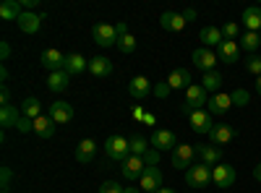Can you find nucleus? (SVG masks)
Instances as JSON below:
<instances>
[{"instance_id":"39448f33","label":"nucleus","mask_w":261,"mask_h":193,"mask_svg":"<svg viewBox=\"0 0 261 193\" xmlns=\"http://www.w3.org/2000/svg\"><path fill=\"white\" fill-rule=\"evenodd\" d=\"M212 183L217 188H230L235 183V167L227 162H220L217 167H212Z\"/></svg>"},{"instance_id":"6e6552de","label":"nucleus","mask_w":261,"mask_h":193,"mask_svg":"<svg viewBox=\"0 0 261 193\" xmlns=\"http://www.w3.org/2000/svg\"><path fill=\"white\" fill-rule=\"evenodd\" d=\"M92 37H94V42L99 47H113V45H118V39H120L115 26H110V24H97L92 29Z\"/></svg>"},{"instance_id":"13d9d810","label":"nucleus","mask_w":261,"mask_h":193,"mask_svg":"<svg viewBox=\"0 0 261 193\" xmlns=\"http://www.w3.org/2000/svg\"><path fill=\"white\" fill-rule=\"evenodd\" d=\"M258 34H261V32H258Z\"/></svg>"},{"instance_id":"a878e982","label":"nucleus","mask_w":261,"mask_h":193,"mask_svg":"<svg viewBox=\"0 0 261 193\" xmlns=\"http://www.w3.org/2000/svg\"><path fill=\"white\" fill-rule=\"evenodd\" d=\"M24 8H21V0H3L0 3V18L3 21H18Z\"/></svg>"},{"instance_id":"a211bd4d","label":"nucleus","mask_w":261,"mask_h":193,"mask_svg":"<svg viewBox=\"0 0 261 193\" xmlns=\"http://www.w3.org/2000/svg\"><path fill=\"white\" fill-rule=\"evenodd\" d=\"M68 76H79L84 71H89V60H84L81 52H71V55H65V68H63Z\"/></svg>"},{"instance_id":"0eeeda50","label":"nucleus","mask_w":261,"mask_h":193,"mask_svg":"<svg viewBox=\"0 0 261 193\" xmlns=\"http://www.w3.org/2000/svg\"><path fill=\"white\" fill-rule=\"evenodd\" d=\"M149 144H151V149H157V152H170V149L178 146V136L172 133V131H165V128H160V131L151 133Z\"/></svg>"},{"instance_id":"ea45409f","label":"nucleus","mask_w":261,"mask_h":193,"mask_svg":"<svg viewBox=\"0 0 261 193\" xmlns=\"http://www.w3.org/2000/svg\"><path fill=\"white\" fill-rule=\"evenodd\" d=\"M99 193H125V188H120V183H115V180H105L99 185Z\"/></svg>"},{"instance_id":"3c124183","label":"nucleus","mask_w":261,"mask_h":193,"mask_svg":"<svg viewBox=\"0 0 261 193\" xmlns=\"http://www.w3.org/2000/svg\"><path fill=\"white\" fill-rule=\"evenodd\" d=\"M183 18H186V21H191V18H196V11H191V8H188V11H183Z\"/></svg>"},{"instance_id":"6e6d98bb","label":"nucleus","mask_w":261,"mask_h":193,"mask_svg":"<svg viewBox=\"0 0 261 193\" xmlns=\"http://www.w3.org/2000/svg\"><path fill=\"white\" fill-rule=\"evenodd\" d=\"M157 193H178V190H172V188H162V190H157Z\"/></svg>"},{"instance_id":"603ef678","label":"nucleus","mask_w":261,"mask_h":193,"mask_svg":"<svg viewBox=\"0 0 261 193\" xmlns=\"http://www.w3.org/2000/svg\"><path fill=\"white\" fill-rule=\"evenodd\" d=\"M253 178L261 183V164H256V167H253Z\"/></svg>"},{"instance_id":"2eb2a0df","label":"nucleus","mask_w":261,"mask_h":193,"mask_svg":"<svg viewBox=\"0 0 261 193\" xmlns=\"http://www.w3.org/2000/svg\"><path fill=\"white\" fill-rule=\"evenodd\" d=\"M196 154H199V159H201V164H206V167H217L222 162V149L220 146H214V144H209V146H196Z\"/></svg>"},{"instance_id":"412c9836","label":"nucleus","mask_w":261,"mask_h":193,"mask_svg":"<svg viewBox=\"0 0 261 193\" xmlns=\"http://www.w3.org/2000/svg\"><path fill=\"white\" fill-rule=\"evenodd\" d=\"M232 107V97L230 94H214L212 99H209V104H206V110H209V115H225L227 110Z\"/></svg>"},{"instance_id":"a18cd8bd","label":"nucleus","mask_w":261,"mask_h":193,"mask_svg":"<svg viewBox=\"0 0 261 193\" xmlns=\"http://www.w3.org/2000/svg\"><path fill=\"white\" fill-rule=\"evenodd\" d=\"M115 32H118V37H125V34H130V32H128V24H125V21H120V24H115Z\"/></svg>"},{"instance_id":"473e14b6","label":"nucleus","mask_w":261,"mask_h":193,"mask_svg":"<svg viewBox=\"0 0 261 193\" xmlns=\"http://www.w3.org/2000/svg\"><path fill=\"white\" fill-rule=\"evenodd\" d=\"M128 144H130V154H134V157H144V154L149 152V146H151L144 136H134V139H128Z\"/></svg>"},{"instance_id":"c03bdc74","label":"nucleus","mask_w":261,"mask_h":193,"mask_svg":"<svg viewBox=\"0 0 261 193\" xmlns=\"http://www.w3.org/2000/svg\"><path fill=\"white\" fill-rule=\"evenodd\" d=\"M0 58H3V60L11 58V45H8V42H0Z\"/></svg>"},{"instance_id":"393cba45","label":"nucleus","mask_w":261,"mask_h":193,"mask_svg":"<svg viewBox=\"0 0 261 193\" xmlns=\"http://www.w3.org/2000/svg\"><path fill=\"white\" fill-rule=\"evenodd\" d=\"M243 24H246V32H261V6H248L243 11Z\"/></svg>"},{"instance_id":"c756f323","label":"nucleus","mask_w":261,"mask_h":193,"mask_svg":"<svg viewBox=\"0 0 261 193\" xmlns=\"http://www.w3.org/2000/svg\"><path fill=\"white\" fill-rule=\"evenodd\" d=\"M34 133H37L39 139H53V136H55V123H53V118H50V115H39V118L34 120Z\"/></svg>"},{"instance_id":"4be33fe9","label":"nucleus","mask_w":261,"mask_h":193,"mask_svg":"<svg viewBox=\"0 0 261 193\" xmlns=\"http://www.w3.org/2000/svg\"><path fill=\"white\" fill-rule=\"evenodd\" d=\"M89 73L97 76V78L110 76V73H113V60H110V58H105V55L92 58V60H89Z\"/></svg>"},{"instance_id":"c85d7f7f","label":"nucleus","mask_w":261,"mask_h":193,"mask_svg":"<svg viewBox=\"0 0 261 193\" xmlns=\"http://www.w3.org/2000/svg\"><path fill=\"white\" fill-rule=\"evenodd\" d=\"M18 120H21V107H16V104L0 107V125L3 128H16Z\"/></svg>"},{"instance_id":"f704fd0d","label":"nucleus","mask_w":261,"mask_h":193,"mask_svg":"<svg viewBox=\"0 0 261 193\" xmlns=\"http://www.w3.org/2000/svg\"><path fill=\"white\" fill-rule=\"evenodd\" d=\"M118 50H120V52H125V55L136 52V37H134V34L120 37V39H118Z\"/></svg>"},{"instance_id":"f8f14e48","label":"nucleus","mask_w":261,"mask_h":193,"mask_svg":"<svg viewBox=\"0 0 261 193\" xmlns=\"http://www.w3.org/2000/svg\"><path fill=\"white\" fill-rule=\"evenodd\" d=\"M151 92H154V87H151V81L146 78V76H134L130 78V84H128V94L134 97V99H146Z\"/></svg>"},{"instance_id":"4c0bfd02","label":"nucleus","mask_w":261,"mask_h":193,"mask_svg":"<svg viewBox=\"0 0 261 193\" xmlns=\"http://www.w3.org/2000/svg\"><path fill=\"white\" fill-rule=\"evenodd\" d=\"M230 97H232V104H238V107H246V104L251 102V94H248L246 89H235Z\"/></svg>"},{"instance_id":"79ce46f5","label":"nucleus","mask_w":261,"mask_h":193,"mask_svg":"<svg viewBox=\"0 0 261 193\" xmlns=\"http://www.w3.org/2000/svg\"><path fill=\"white\" fill-rule=\"evenodd\" d=\"M157 162H160V152L149 146V152L144 154V164H146V167H157Z\"/></svg>"},{"instance_id":"ddd939ff","label":"nucleus","mask_w":261,"mask_h":193,"mask_svg":"<svg viewBox=\"0 0 261 193\" xmlns=\"http://www.w3.org/2000/svg\"><path fill=\"white\" fill-rule=\"evenodd\" d=\"M47 115L53 118V123H55V125L71 123V120H73V107H71L68 102L58 99V102H53V104H50V113H47Z\"/></svg>"},{"instance_id":"b1692460","label":"nucleus","mask_w":261,"mask_h":193,"mask_svg":"<svg viewBox=\"0 0 261 193\" xmlns=\"http://www.w3.org/2000/svg\"><path fill=\"white\" fill-rule=\"evenodd\" d=\"M217 58H220L222 63H238L241 60V47H238V42H222L220 47H217Z\"/></svg>"},{"instance_id":"9d476101","label":"nucleus","mask_w":261,"mask_h":193,"mask_svg":"<svg viewBox=\"0 0 261 193\" xmlns=\"http://www.w3.org/2000/svg\"><path fill=\"white\" fill-rule=\"evenodd\" d=\"M188 123H191V128H193V133H212V128H214V123H212V115H209V110H193L191 115H188Z\"/></svg>"},{"instance_id":"f3484780","label":"nucleus","mask_w":261,"mask_h":193,"mask_svg":"<svg viewBox=\"0 0 261 193\" xmlns=\"http://www.w3.org/2000/svg\"><path fill=\"white\" fill-rule=\"evenodd\" d=\"M73 157H76L81 164H92L94 157H97V141H94V139H84V141L76 146Z\"/></svg>"},{"instance_id":"4d7b16f0","label":"nucleus","mask_w":261,"mask_h":193,"mask_svg":"<svg viewBox=\"0 0 261 193\" xmlns=\"http://www.w3.org/2000/svg\"><path fill=\"white\" fill-rule=\"evenodd\" d=\"M125 193H139V188H125Z\"/></svg>"},{"instance_id":"7c9ffc66","label":"nucleus","mask_w":261,"mask_h":193,"mask_svg":"<svg viewBox=\"0 0 261 193\" xmlns=\"http://www.w3.org/2000/svg\"><path fill=\"white\" fill-rule=\"evenodd\" d=\"M21 115L29 118V120H37V118L42 115V104H39V99H37V97H27L24 102H21Z\"/></svg>"},{"instance_id":"2f4dec72","label":"nucleus","mask_w":261,"mask_h":193,"mask_svg":"<svg viewBox=\"0 0 261 193\" xmlns=\"http://www.w3.org/2000/svg\"><path fill=\"white\" fill-rule=\"evenodd\" d=\"M222 84H225V76H222L220 71H212V73H204V78H201V87H204L206 92H217V94H220V89H222Z\"/></svg>"},{"instance_id":"72a5a7b5","label":"nucleus","mask_w":261,"mask_h":193,"mask_svg":"<svg viewBox=\"0 0 261 193\" xmlns=\"http://www.w3.org/2000/svg\"><path fill=\"white\" fill-rule=\"evenodd\" d=\"M241 45H243L246 52H256L258 45H261V34H256V32H246V34H241Z\"/></svg>"},{"instance_id":"4468645a","label":"nucleus","mask_w":261,"mask_h":193,"mask_svg":"<svg viewBox=\"0 0 261 193\" xmlns=\"http://www.w3.org/2000/svg\"><path fill=\"white\" fill-rule=\"evenodd\" d=\"M232 139H235V128L227 125V123H217V125L212 128V133H209V141H212L214 146H227Z\"/></svg>"},{"instance_id":"09e8293b","label":"nucleus","mask_w":261,"mask_h":193,"mask_svg":"<svg viewBox=\"0 0 261 193\" xmlns=\"http://www.w3.org/2000/svg\"><path fill=\"white\" fill-rule=\"evenodd\" d=\"M144 107H134V120H144Z\"/></svg>"},{"instance_id":"f03ea898","label":"nucleus","mask_w":261,"mask_h":193,"mask_svg":"<svg viewBox=\"0 0 261 193\" xmlns=\"http://www.w3.org/2000/svg\"><path fill=\"white\" fill-rule=\"evenodd\" d=\"M105 157L107 159H113V162H125L128 157H130V144H128V139H123V136H110L105 141Z\"/></svg>"},{"instance_id":"9b49d317","label":"nucleus","mask_w":261,"mask_h":193,"mask_svg":"<svg viewBox=\"0 0 261 193\" xmlns=\"http://www.w3.org/2000/svg\"><path fill=\"white\" fill-rule=\"evenodd\" d=\"M162 188H165V185H162V170H160V167H146L144 175H141V190L157 193V190H162Z\"/></svg>"},{"instance_id":"dca6fc26","label":"nucleus","mask_w":261,"mask_h":193,"mask_svg":"<svg viewBox=\"0 0 261 193\" xmlns=\"http://www.w3.org/2000/svg\"><path fill=\"white\" fill-rule=\"evenodd\" d=\"M39 63H42V66H45L50 73H55V71H63L65 68V55L60 52V50H45V52H42V58H39Z\"/></svg>"},{"instance_id":"864d4df0","label":"nucleus","mask_w":261,"mask_h":193,"mask_svg":"<svg viewBox=\"0 0 261 193\" xmlns=\"http://www.w3.org/2000/svg\"><path fill=\"white\" fill-rule=\"evenodd\" d=\"M0 78H3V81H8V68H6V66L0 68Z\"/></svg>"},{"instance_id":"5701e85b","label":"nucleus","mask_w":261,"mask_h":193,"mask_svg":"<svg viewBox=\"0 0 261 193\" xmlns=\"http://www.w3.org/2000/svg\"><path fill=\"white\" fill-rule=\"evenodd\" d=\"M165 81L170 84V89H188V87H191V71H186V68H172Z\"/></svg>"},{"instance_id":"5fc2aeb1","label":"nucleus","mask_w":261,"mask_h":193,"mask_svg":"<svg viewBox=\"0 0 261 193\" xmlns=\"http://www.w3.org/2000/svg\"><path fill=\"white\" fill-rule=\"evenodd\" d=\"M256 92H258V97H261V76L256 78Z\"/></svg>"},{"instance_id":"bb28decb","label":"nucleus","mask_w":261,"mask_h":193,"mask_svg":"<svg viewBox=\"0 0 261 193\" xmlns=\"http://www.w3.org/2000/svg\"><path fill=\"white\" fill-rule=\"evenodd\" d=\"M199 37H201V42H204V47H220L222 42H225L220 26H204V29L199 32Z\"/></svg>"},{"instance_id":"aec40b11","label":"nucleus","mask_w":261,"mask_h":193,"mask_svg":"<svg viewBox=\"0 0 261 193\" xmlns=\"http://www.w3.org/2000/svg\"><path fill=\"white\" fill-rule=\"evenodd\" d=\"M16 24H18V29L24 32V34H37L39 26H42V16H37V13H32V11H24Z\"/></svg>"},{"instance_id":"a19ab883","label":"nucleus","mask_w":261,"mask_h":193,"mask_svg":"<svg viewBox=\"0 0 261 193\" xmlns=\"http://www.w3.org/2000/svg\"><path fill=\"white\" fill-rule=\"evenodd\" d=\"M170 84L167 81H160V84H154V97H160V99H167L170 97Z\"/></svg>"},{"instance_id":"c9c22d12","label":"nucleus","mask_w":261,"mask_h":193,"mask_svg":"<svg viewBox=\"0 0 261 193\" xmlns=\"http://www.w3.org/2000/svg\"><path fill=\"white\" fill-rule=\"evenodd\" d=\"M238 37H241V26H238L235 21H227V24L222 26V39L225 42H235Z\"/></svg>"},{"instance_id":"7ed1b4c3","label":"nucleus","mask_w":261,"mask_h":193,"mask_svg":"<svg viewBox=\"0 0 261 193\" xmlns=\"http://www.w3.org/2000/svg\"><path fill=\"white\" fill-rule=\"evenodd\" d=\"M212 183V167H206V164H191L188 170H186V185L188 188H206Z\"/></svg>"},{"instance_id":"423d86ee","label":"nucleus","mask_w":261,"mask_h":193,"mask_svg":"<svg viewBox=\"0 0 261 193\" xmlns=\"http://www.w3.org/2000/svg\"><path fill=\"white\" fill-rule=\"evenodd\" d=\"M144 170H146L144 157H134V154H130L125 162H120V175H123L125 180H141Z\"/></svg>"},{"instance_id":"37998d69","label":"nucleus","mask_w":261,"mask_h":193,"mask_svg":"<svg viewBox=\"0 0 261 193\" xmlns=\"http://www.w3.org/2000/svg\"><path fill=\"white\" fill-rule=\"evenodd\" d=\"M16 128H18V133H32V131H34V120H29V118L21 115V120L16 123Z\"/></svg>"},{"instance_id":"49530a36","label":"nucleus","mask_w":261,"mask_h":193,"mask_svg":"<svg viewBox=\"0 0 261 193\" xmlns=\"http://www.w3.org/2000/svg\"><path fill=\"white\" fill-rule=\"evenodd\" d=\"M0 99H3V107L11 104V89H8V87H3V94H0Z\"/></svg>"},{"instance_id":"8fccbe9b","label":"nucleus","mask_w":261,"mask_h":193,"mask_svg":"<svg viewBox=\"0 0 261 193\" xmlns=\"http://www.w3.org/2000/svg\"><path fill=\"white\" fill-rule=\"evenodd\" d=\"M144 123H146V125H154V123H157V118L151 115V113H146V115H144Z\"/></svg>"},{"instance_id":"20e7f679","label":"nucleus","mask_w":261,"mask_h":193,"mask_svg":"<svg viewBox=\"0 0 261 193\" xmlns=\"http://www.w3.org/2000/svg\"><path fill=\"white\" fill-rule=\"evenodd\" d=\"M193 157H196V146L193 144H178L175 149H172L170 164L175 170H188L193 164Z\"/></svg>"},{"instance_id":"cd10ccee","label":"nucleus","mask_w":261,"mask_h":193,"mask_svg":"<svg viewBox=\"0 0 261 193\" xmlns=\"http://www.w3.org/2000/svg\"><path fill=\"white\" fill-rule=\"evenodd\" d=\"M68 87H71V76L65 73V71H55V73H50V78H47V89H50V92L60 94V92H65Z\"/></svg>"},{"instance_id":"6ab92c4d","label":"nucleus","mask_w":261,"mask_h":193,"mask_svg":"<svg viewBox=\"0 0 261 193\" xmlns=\"http://www.w3.org/2000/svg\"><path fill=\"white\" fill-rule=\"evenodd\" d=\"M160 24H162V29H167V32H183L188 21L183 18V13H175V11H165V13L160 16Z\"/></svg>"},{"instance_id":"de8ad7c7","label":"nucleus","mask_w":261,"mask_h":193,"mask_svg":"<svg viewBox=\"0 0 261 193\" xmlns=\"http://www.w3.org/2000/svg\"><path fill=\"white\" fill-rule=\"evenodd\" d=\"M34 6H39V0H21V8H34Z\"/></svg>"},{"instance_id":"e433bc0d","label":"nucleus","mask_w":261,"mask_h":193,"mask_svg":"<svg viewBox=\"0 0 261 193\" xmlns=\"http://www.w3.org/2000/svg\"><path fill=\"white\" fill-rule=\"evenodd\" d=\"M11 180H13L11 167H0V193H8L11 190Z\"/></svg>"},{"instance_id":"58836bf2","label":"nucleus","mask_w":261,"mask_h":193,"mask_svg":"<svg viewBox=\"0 0 261 193\" xmlns=\"http://www.w3.org/2000/svg\"><path fill=\"white\" fill-rule=\"evenodd\" d=\"M246 71H248V73H253L256 78L261 76V58H258V55H251V58L246 60Z\"/></svg>"},{"instance_id":"1a4fd4ad","label":"nucleus","mask_w":261,"mask_h":193,"mask_svg":"<svg viewBox=\"0 0 261 193\" xmlns=\"http://www.w3.org/2000/svg\"><path fill=\"white\" fill-rule=\"evenodd\" d=\"M217 52H212L209 47H199V50H193V66L199 68L201 73H212L214 66H217Z\"/></svg>"},{"instance_id":"f257e3e1","label":"nucleus","mask_w":261,"mask_h":193,"mask_svg":"<svg viewBox=\"0 0 261 193\" xmlns=\"http://www.w3.org/2000/svg\"><path fill=\"white\" fill-rule=\"evenodd\" d=\"M204 104H209V92L204 87H199V84H191L186 89V104L180 107L183 115L188 118L193 110H204Z\"/></svg>"}]
</instances>
